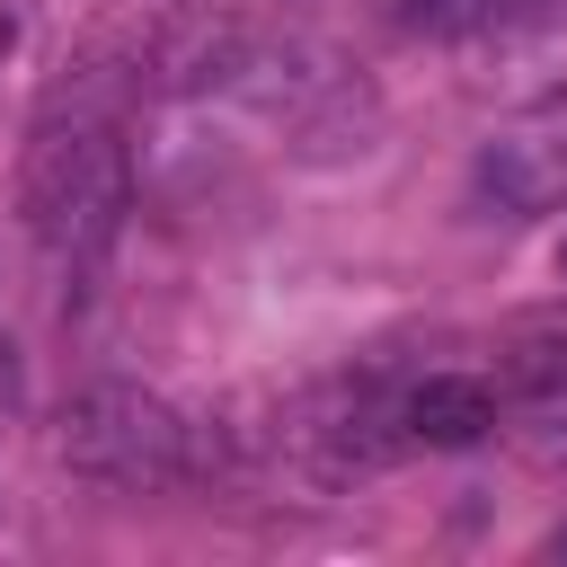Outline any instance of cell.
Returning a JSON list of instances; mask_svg holds the SVG:
<instances>
[{"mask_svg":"<svg viewBox=\"0 0 567 567\" xmlns=\"http://www.w3.org/2000/svg\"><path fill=\"white\" fill-rule=\"evenodd\" d=\"M133 213V159L106 115H44L18 159V221L53 275H89Z\"/></svg>","mask_w":567,"mask_h":567,"instance_id":"1","label":"cell"},{"mask_svg":"<svg viewBox=\"0 0 567 567\" xmlns=\"http://www.w3.org/2000/svg\"><path fill=\"white\" fill-rule=\"evenodd\" d=\"M53 461L97 496H168L204 470V434L142 381H89L53 416Z\"/></svg>","mask_w":567,"mask_h":567,"instance_id":"2","label":"cell"},{"mask_svg":"<svg viewBox=\"0 0 567 567\" xmlns=\"http://www.w3.org/2000/svg\"><path fill=\"white\" fill-rule=\"evenodd\" d=\"M478 204L496 221H540L567 204V89L532 97L523 115H505L487 142H478V168H470Z\"/></svg>","mask_w":567,"mask_h":567,"instance_id":"3","label":"cell"},{"mask_svg":"<svg viewBox=\"0 0 567 567\" xmlns=\"http://www.w3.org/2000/svg\"><path fill=\"white\" fill-rule=\"evenodd\" d=\"M496 408H514L540 434H567V310L514 319L496 337Z\"/></svg>","mask_w":567,"mask_h":567,"instance_id":"4","label":"cell"},{"mask_svg":"<svg viewBox=\"0 0 567 567\" xmlns=\"http://www.w3.org/2000/svg\"><path fill=\"white\" fill-rule=\"evenodd\" d=\"M399 434L408 452H470L496 434V381L478 372H425L399 390Z\"/></svg>","mask_w":567,"mask_h":567,"instance_id":"5","label":"cell"},{"mask_svg":"<svg viewBox=\"0 0 567 567\" xmlns=\"http://www.w3.org/2000/svg\"><path fill=\"white\" fill-rule=\"evenodd\" d=\"M390 18L408 27V35H487V27H505L514 18V0H390Z\"/></svg>","mask_w":567,"mask_h":567,"instance_id":"6","label":"cell"},{"mask_svg":"<svg viewBox=\"0 0 567 567\" xmlns=\"http://www.w3.org/2000/svg\"><path fill=\"white\" fill-rule=\"evenodd\" d=\"M9 425H18V354L0 337V443H9Z\"/></svg>","mask_w":567,"mask_h":567,"instance_id":"7","label":"cell"},{"mask_svg":"<svg viewBox=\"0 0 567 567\" xmlns=\"http://www.w3.org/2000/svg\"><path fill=\"white\" fill-rule=\"evenodd\" d=\"M558 275H567V239H558Z\"/></svg>","mask_w":567,"mask_h":567,"instance_id":"8","label":"cell"}]
</instances>
